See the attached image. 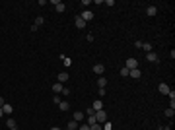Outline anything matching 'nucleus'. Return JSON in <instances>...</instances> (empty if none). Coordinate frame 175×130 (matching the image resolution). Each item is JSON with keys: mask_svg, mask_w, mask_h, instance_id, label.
Listing matches in <instances>:
<instances>
[{"mask_svg": "<svg viewBox=\"0 0 175 130\" xmlns=\"http://www.w3.org/2000/svg\"><path fill=\"white\" fill-rule=\"evenodd\" d=\"M58 109L64 113V111H68V109H70V103H68V101H60V103H58Z\"/></svg>", "mask_w": 175, "mask_h": 130, "instance_id": "9", "label": "nucleus"}, {"mask_svg": "<svg viewBox=\"0 0 175 130\" xmlns=\"http://www.w3.org/2000/svg\"><path fill=\"white\" fill-rule=\"evenodd\" d=\"M125 68H129V70H132V68H138V60H136V58H127Z\"/></svg>", "mask_w": 175, "mask_h": 130, "instance_id": "3", "label": "nucleus"}, {"mask_svg": "<svg viewBox=\"0 0 175 130\" xmlns=\"http://www.w3.org/2000/svg\"><path fill=\"white\" fill-rule=\"evenodd\" d=\"M74 23H76V27H78V29H84V27H86V22H84V20H82L80 16H76V18H74Z\"/></svg>", "mask_w": 175, "mask_h": 130, "instance_id": "6", "label": "nucleus"}, {"mask_svg": "<svg viewBox=\"0 0 175 130\" xmlns=\"http://www.w3.org/2000/svg\"><path fill=\"white\" fill-rule=\"evenodd\" d=\"M146 14H148V16H156V14H158V8H156V6H148V8H146Z\"/></svg>", "mask_w": 175, "mask_h": 130, "instance_id": "14", "label": "nucleus"}, {"mask_svg": "<svg viewBox=\"0 0 175 130\" xmlns=\"http://www.w3.org/2000/svg\"><path fill=\"white\" fill-rule=\"evenodd\" d=\"M53 101H55V103H56V105H58V103H60V101H62V99H60V97H58V95H55V97H53Z\"/></svg>", "mask_w": 175, "mask_h": 130, "instance_id": "31", "label": "nucleus"}, {"mask_svg": "<svg viewBox=\"0 0 175 130\" xmlns=\"http://www.w3.org/2000/svg\"><path fill=\"white\" fill-rule=\"evenodd\" d=\"M165 117H169V119H173V115H175V109H165V113H164Z\"/></svg>", "mask_w": 175, "mask_h": 130, "instance_id": "21", "label": "nucleus"}, {"mask_svg": "<svg viewBox=\"0 0 175 130\" xmlns=\"http://www.w3.org/2000/svg\"><path fill=\"white\" fill-rule=\"evenodd\" d=\"M62 95H70V89H68V87H62Z\"/></svg>", "mask_w": 175, "mask_h": 130, "instance_id": "30", "label": "nucleus"}, {"mask_svg": "<svg viewBox=\"0 0 175 130\" xmlns=\"http://www.w3.org/2000/svg\"><path fill=\"white\" fill-rule=\"evenodd\" d=\"M119 74H121L123 78H127V76H129V68H121V72H119Z\"/></svg>", "mask_w": 175, "mask_h": 130, "instance_id": "24", "label": "nucleus"}, {"mask_svg": "<svg viewBox=\"0 0 175 130\" xmlns=\"http://www.w3.org/2000/svg\"><path fill=\"white\" fill-rule=\"evenodd\" d=\"M93 111H101V109H103V103H101V99H97V101H93Z\"/></svg>", "mask_w": 175, "mask_h": 130, "instance_id": "15", "label": "nucleus"}, {"mask_svg": "<svg viewBox=\"0 0 175 130\" xmlns=\"http://www.w3.org/2000/svg\"><path fill=\"white\" fill-rule=\"evenodd\" d=\"M4 105H6V99H4V97H0V109L4 107Z\"/></svg>", "mask_w": 175, "mask_h": 130, "instance_id": "32", "label": "nucleus"}, {"mask_svg": "<svg viewBox=\"0 0 175 130\" xmlns=\"http://www.w3.org/2000/svg\"><path fill=\"white\" fill-rule=\"evenodd\" d=\"M146 58H148V62H158V60H160L156 53H148V54H146Z\"/></svg>", "mask_w": 175, "mask_h": 130, "instance_id": "8", "label": "nucleus"}, {"mask_svg": "<svg viewBox=\"0 0 175 130\" xmlns=\"http://www.w3.org/2000/svg\"><path fill=\"white\" fill-rule=\"evenodd\" d=\"M140 49H144L146 53H152V45H150V43H142V47H140Z\"/></svg>", "mask_w": 175, "mask_h": 130, "instance_id": "22", "label": "nucleus"}, {"mask_svg": "<svg viewBox=\"0 0 175 130\" xmlns=\"http://www.w3.org/2000/svg\"><path fill=\"white\" fill-rule=\"evenodd\" d=\"M66 128H68V130H76L78 128V122H76V120H70V122L66 124Z\"/></svg>", "mask_w": 175, "mask_h": 130, "instance_id": "16", "label": "nucleus"}, {"mask_svg": "<svg viewBox=\"0 0 175 130\" xmlns=\"http://www.w3.org/2000/svg\"><path fill=\"white\" fill-rule=\"evenodd\" d=\"M103 72H105V66H103V64H95V66H93V74L103 76Z\"/></svg>", "mask_w": 175, "mask_h": 130, "instance_id": "5", "label": "nucleus"}, {"mask_svg": "<svg viewBox=\"0 0 175 130\" xmlns=\"http://www.w3.org/2000/svg\"><path fill=\"white\" fill-rule=\"evenodd\" d=\"M78 130H89V124H86V122H84V124H78Z\"/></svg>", "mask_w": 175, "mask_h": 130, "instance_id": "27", "label": "nucleus"}, {"mask_svg": "<svg viewBox=\"0 0 175 130\" xmlns=\"http://www.w3.org/2000/svg\"><path fill=\"white\" fill-rule=\"evenodd\" d=\"M53 91H55L56 95L62 93V84H60V82H58V84H53Z\"/></svg>", "mask_w": 175, "mask_h": 130, "instance_id": "13", "label": "nucleus"}, {"mask_svg": "<svg viewBox=\"0 0 175 130\" xmlns=\"http://www.w3.org/2000/svg\"><path fill=\"white\" fill-rule=\"evenodd\" d=\"M45 23V18L43 16H37V18H35V23H33V25H37V27H39V25H43Z\"/></svg>", "mask_w": 175, "mask_h": 130, "instance_id": "17", "label": "nucleus"}, {"mask_svg": "<svg viewBox=\"0 0 175 130\" xmlns=\"http://www.w3.org/2000/svg\"><path fill=\"white\" fill-rule=\"evenodd\" d=\"M86 124H89V126H91V124H95V115L88 117V122H86Z\"/></svg>", "mask_w": 175, "mask_h": 130, "instance_id": "23", "label": "nucleus"}, {"mask_svg": "<svg viewBox=\"0 0 175 130\" xmlns=\"http://www.w3.org/2000/svg\"><path fill=\"white\" fill-rule=\"evenodd\" d=\"M2 115H4V111H2V109H0V117H2Z\"/></svg>", "mask_w": 175, "mask_h": 130, "instance_id": "35", "label": "nucleus"}, {"mask_svg": "<svg viewBox=\"0 0 175 130\" xmlns=\"http://www.w3.org/2000/svg\"><path fill=\"white\" fill-rule=\"evenodd\" d=\"M95 122L99 124H103V122H107V113L101 109V111H95Z\"/></svg>", "mask_w": 175, "mask_h": 130, "instance_id": "1", "label": "nucleus"}, {"mask_svg": "<svg viewBox=\"0 0 175 130\" xmlns=\"http://www.w3.org/2000/svg\"><path fill=\"white\" fill-rule=\"evenodd\" d=\"M129 76L134 78V80H138V78L142 76V72H140V68H132V70H129Z\"/></svg>", "mask_w": 175, "mask_h": 130, "instance_id": "4", "label": "nucleus"}, {"mask_svg": "<svg viewBox=\"0 0 175 130\" xmlns=\"http://www.w3.org/2000/svg\"><path fill=\"white\" fill-rule=\"evenodd\" d=\"M160 130H171V126H160Z\"/></svg>", "mask_w": 175, "mask_h": 130, "instance_id": "33", "label": "nucleus"}, {"mask_svg": "<svg viewBox=\"0 0 175 130\" xmlns=\"http://www.w3.org/2000/svg\"><path fill=\"white\" fill-rule=\"evenodd\" d=\"M10 130H18V126H16V128H10Z\"/></svg>", "mask_w": 175, "mask_h": 130, "instance_id": "36", "label": "nucleus"}, {"mask_svg": "<svg viewBox=\"0 0 175 130\" xmlns=\"http://www.w3.org/2000/svg\"><path fill=\"white\" fill-rule=\"evenodd\" d=\"M2 111H4V115H12V113H14V107H12L10 103H6V105L2 107Z\"/></svg>", "mask_w": 175, "mask_h": 130, "instance_id": "10", "label": "nucleus"}, {"mask_svg": "<svg viewBox=\"0 0 175 130\" xmlns=\"http://www.w3.org/2000/svg\"><path fill=\"white\" fill-rule=\"evenodd\" d=\"M55 10L58 12V14H62V12L66 10V6H64V4H62V2H58V4H56V6H55Z\"/></svg>", "mask_w": 175, "mask_h": 130, "instance_id": "18", "label": "nucleus"}, {"mask_svg": "<svg viewBox=\"0 0 175 130\" xmlns=\"http://www.w3.org/2000/svg\"><path fill=\"white\" fill-rule=\"evenodd\" d=\"M51 130H60V128H58V126H53V128H51Z\"/></svg>", "mask_w": 175, "mask_h": 130, "instance_id": "34", "label": "nucleus"}, {"mask_svg": "<svg viewBox=\"0 0 175 130\" xmlns=\"http://www.w3.org/2000/svg\"><path fill=\"white\" fill-rule=\"evenodd\" d=\"M6 126H8V128H16V120H14V119L10 117V119L6 120Z\"/></svg>", "mask_w": 175, "mask_h": 130, "instance_id": "20", "label": "nucleus"}, {"mask_svg": "<svg viewBox=\"0 0 175 130\" xmlns=\"http://www.w3.org/2000/svg\"><path fill=\"white\" fill-rule=\"evenodd\" d=\"M84 117H86V115H84V113H78V111H76V113H74V119H72V120H76L78 124H80V122H82V120H84Z\"/></svg>", "mask_w": 175, "mask_h": 130, "instance_id": "11", "label": "nucleus"}, {"mask_svg": "<svg viewBox=\"0 0 175 130\" xmlns=\"http://www.w3.org/2000/svg\"><path fill=\"white\" fill-rule=\"evenodd\" d=\"M158 91H160L162 95H167V93H169V86H167V84H160V86H158Z\"/></svg>", "mask_w": 175, "mask_h": 130, "instance_id": "7", "label": "nucleus"}, {"mask_svg": "<svg viewBox=\"0 0 175 130\" xmlns=\"http://www.w3.org/2000/svg\"><path fill=\"white\" fill-rule=\"evenodd\" d=\"M58 82H60V84L68 82V72H60V74H58Z\"/></svg>", "mask_w": 175, "mask_h": 130, "instance_id": "12", "label": "nucleus"}, {"mask_svg": "<svg viewBox=\"0 0 175 130\" xmlns=\"http://www.w3.org/2000/svg\"><path fill=\"white\" fill-rule=\"evenodd\" d=\"M86 39L89 41V43H93V33H89V35H86Z\"/></svg>", "mask_w": 175, "mask_h": 130, "instance_id": "29", "label": "nucleus"}, {"mask_svg": "<svg viewBox=\"0 0 175 130\" xmlns=\"http://www.w3.org/2000/svg\"><path fill=\"white\" fill-rule=\"evenodd\" d=\"M97 86H99V87H105V86H107V80H105L103 76H99V80H97Z\"/></svg>", "mask_w": 175, "mask_h": 130, "instance_id": "19", "label": "nucleus"}, {"mask_svg": "<svg viewBox=\"0 0 175 130\" xmlns=\"http://www.w3.org/2000/svg\"><path fill=\"white\" fill-rule=\"evenodd\" d=\"M167 97H169V101H175V91H173V89H169V93H167Z\"/></svg>", "mask_w": 175, "mask_h": 130, "instance_id": "26", "label": "nucleus"}, {"mask_svg": "<svg viewBox=\"0 0 175 130\" xmlns=\"http://www.w3.org/2000/svg\"><path fill=\"white\" fill-rule=\"evenodd\" d=\"M86 115H88V117H91V115H95V111H93V109L89 107V109H88V111H86Z\"/></svg>", "mask_w": 175, "mask_h": 130, "instance_id": "28", "label": "nucleus"}, {"mask_svg": "<svg viewBox=\"0 0 175 130\" xmlns=\"http://www.w3.org/2000/svg\"><path fill=\"white\" fill-rule=\"evenodd\" d=\"M89 130H103V128H101V124H99V122H95V124H91V126H89Z\"/></svg>", "mask_w": 175, "mask_h": 130, "instance_id": "25", "label": "nucleus"}, {"mask_svg": "<svg viewBox=\"0 0 175 130\" xmlns=\"http://www.w3.org/2000/svg\"><path fill=\"white\" fill-rule=\"evenodd\" d=\"M80 18H82V20H84V22H91V20H93V12L91 10H84L82 12V14H80Z\"/></svg>", "mask_w": 175, "mask_h": 130, "instance_id": "2", "label": "nucleus"}]
</instances>
